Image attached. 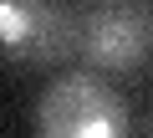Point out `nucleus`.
Wrapping results in <instances>:
<instances>
[{
    "label": "nucleus",
    "instance_id": "obj_1",
    "mask_svg": "<svg viewBox=\"0 0 153 138\" xmlns=\"http://www.w3.org/2000/svg\"><path fill=\"white\" fill-rule=\"evenodd\" d=\"M36 128L46 138H117L128 133V102L102 72H61L36 97Z\"/></svg>",
    "mask_w": 153,
    "mask_h": 138
},
{
    "label": "nucleus",
    "instance_id": "obj_2",
    "mask_svg": "<svg viewBox=\"0 0 153 138\" xmlns=\"http://www.w3.org/2000/svg\"><path fill=\"white\" fill-rule=\"evenodd\" d=\"M82 51V16L61 0H0V56L21 66H56Z\"/></svg>",
    "mask_w": 153,
    "mask_h": 138
},
{
    "label": "nucleus",
    "instance_id": "obj_3",
    "mask_svg": "<svg viewBox=\"0 0 153 138\" xmlns=\"http://www.w3.org/2000/svg\"><path fill=\"white\" fill-rule=\"evenodd\" d=\"M82 56L97 72H138L153 56V10L107 0L102 10L82 16Z\"/></svg>",
    "mask_w": 153,
    "mask_h": 138
}]
</instances>
